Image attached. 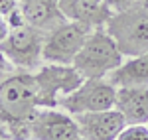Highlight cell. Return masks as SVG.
<instances>
[{
    "label": "cell",
    "mask_w": 148,
    "mask_h": 140,
    "mask_svg": "<svg viewBox=\"0 0 148 140\" xmlns=\"http://www.w3.org/2000/svg\"><path fill=\"white\" fill-rule=\"evenodd\" d=\"M116 140H148V124H126Z\"/></svg>",
    "instance_id": "5bb4252c"
},
{
    "label": "cell",
    "mask_w": 148,
    "mask_h": 140,
    "mask_svg": "<svg viewBox=\"0 0 148 140\" xmlns=\"http://www.w3.org/2000/svg\"><path fill=\"white\" fill-rule=\"evenodd\" d=\"M89 2H105V0H89Z\"/></svg>",
    "instance_id": "e0dca14e"
},
{
    "label": "cell",
    "mask_w": 148,
    "mask_h": 140,
    "mask_svg": "<svg viewBox=\"0 0 148 140\" xmlns=\"http://www.w3.org/2000/svg\"><path fill=\"white\" fill-rule=\"evenodd\" d=\"M138 4L142 6V10H144V14L148 16V0H138Z\"/></svg>",
    "instance_id": "2e32d148"
},
{
    "label": "cell",
    "mask_w": 148,
    "mask_h": 140,
    "mask_svg": "<svg viewBox=\"0 0 148 140\" xmlns=\"http://www.w3.org/2000/svg\"><path fill=\"white\" fill-rule=\"evenodd\" d=\"M30 140H81L75 118L63 109H38L28 122Z\"/></svg>",
    "instance_id": "ba28073f"
},
{
    "label": "cell",
    "mask_w": 148,
    "mask_h": 140,
    "mask_svg": "<svg viewBox=\"0 0 148 140\" xmlns=\"http://www.w3.org/2000/svg\"><path fill=\"white\" fill-rule=\"evenodd\" d=\"M18 2H20V0H18Z\"/></svg>",
    "instance_id": "ac0fdd59"
},
{
    "label": "cell",
    "mask_w": 148,
    "mask_h": 140,
    "mask_svg": "<svg viewBox=\"0 0 148 140\" xmlns=\"http://www.w3.org/2000/svg\"><path fill=\"white\" fill-rule=\"evenodd\" d=\"M18 6L24 22L46 34L57 30L67 22L65 14L61 12L59 0H20Z\"/></svg>",
    "instance_id": "30bf717a"
},
{
    "label": "cell",
    "mask_w": 148,
    "mask_h": 140,
    "mask_svg": "<svg viewBox=\"0 0 148 140\" xmlns=\"http://www.w3.org/2000/svg\"><path fill=\"white\" fill-rule=\"evenodd\" d=\"M34 77L40 91L42 109H57L59 101L65 95L73 93L85 81L73 65H56V63H44L38 71H34Z\"/></svg>",
    "instance_id": "5b68a950"
},
{
    "label": "cell",
    "mask_w": 148,
    "mask_h": 140,
    "mask_svg": "<svg viewBox=\"0 0 148 140\" xmlns=\"http://www.w3.org/2000/svg\"><path fill=\"white\" fill-rule=\"evenodd\" d=\"M38 109L42 101L34 73L14 69L0 77V120L10 130V140H30L28 122Z\"/></svg>",
    "instance_id": "6da1fadb"
},
{
    "label": "cell",
    "mask_w": 148,
    "mask_h": 140,
    "mask_svg": "<svg viewBox=\"0 0 148 140\" xmlns=\"http://www.w3.org/2000/svg\"><path fill=\"white\" fill-rule=\"evenodd\" d=\"M107 79L116 89H121V87H148V53L125 57V61Z\"/></svg>",
    "instance_id": "4fadbf2b"
},
{
    "label": "cell",
    "mask_w": 148,
    "mask_h": 140,
    "mask_svg": "<svg viewBox=\"0 0 148 140\" xmlns=\"http://www.w3.org/2000/svg\"><path fill=\"white\" fill-rule=\"evenodd\" d=\"M136 0H105V4L111 8V12H121L126 10L128 6H132Z\"/></svg>",
    "instance_id": "9a60e30c"
},
{
    "label": "cell",
    "mask_w": 148,
    "mask_h": 140,
    "mask_svg": "<svg viewBox=\"0 0 148 140\" xmlns=\"http://www.w3.org/2000/svg\"><path fill=\"white\" fill-rule=\"evenodd\" d=\"M125 61L123 51L105 28H95L73 61V67L83 79H107Z\"/></svg>",
    "instance_id": "7a4b0ae2"
},
{
    "label": "cell",
    "mask_w": 148,
    "mask_h": 140,
    "mask_svg": "<svg viewBox=\"0 0 148 140\" xmlns=\"http://www.w3.org/2000/svg\"><path fill=\"white\" fill-rule=\"evenodd\" d=\"M46 36V32L36 30L28 24L12 26L8 36L0 44V51L16 69L34 73L46 63L44 61Z\"/></svg>",
    "instance_id": "277c9868"
},
{
    "label": "cell",
    "mask_w": 148,
    "mask_h": 140,
    "mask_svg": "<svg viewBox=\"0 0 148 140\" xmlns=\"http://www.w3.org/2000/svg\"><path fill=\"white\" fill-rule=\"evenodd\" d=\"M114 109L125 117L126 124H148V87L116 89Z\"/></svg>",
    "instance_id": "8fae6325"
},
{
    "label": "cell",
    "mask_w": 148,
    "mask_h": 140,
    "mask_svg": "<svg viewBox=\"0 0 148 140\" xmlns=\"http://www.w3.org/2000/svg\"><path fill=\"white\" fill-rule=\"evenodd\" d=\"M61 12L67 20L81 22L89 28H105L109 18L113 16L111 8L105 2H89V0H59Z\"/></svg>",
    "instance_id": "7c38bea8"
},
{
    "label": "cell",
    "mask_w": 148,
    "mask_h": 140,
    "mask_svg": "<svg viewBox=\"0 0 148 140\" xmlns=\"http://www.w3.org/2000/svg\"><path fill=\"white\" fill-rule=\"evenodd\" d=\"M73 118L77 122L81 140H116L126 126L125 117L116 109L73 115Z\"/></svg>",
    "instance_id": "9c48e42d"
},
{
    "label": "cell",
    "mask_w": 148,
    "mask_h": 140,
    "mask_svg": "<svg viewBox=\"0 0 148 140\" xmlns=\"http://www.w3.org/2000/svg\"><path fill=\"white\" fill-rule=\"evenodd\" d=\"M116 87L109 79H85L73 93L65 95L59 101V109L73 115L109 111L114 109Z\"/></svg>",
    "instance_id": "8992f818"
},
{
    "label": "cell",
    "mask_w": 148,
    "mask_h": 140,
    "mask_svg": "<svg viewBox=\"0 0 148 140\" xmlns=\"http://www.w3.org/2000/svg\"><path fill=\"white\" fill-rule=\"evenodd\" d=\"M91 30L93 28L81 22L67 20L57 30L49 32L46 36V46H44V61L56 65H73Z\"/></svg>",
    "instance_id": "52a82bcc"
},
{
    "label": "cell",
    "mask_w": 148,
    "mask_h": 140,
    "mask_svg": "<svg viewBox=\"0 0 148 140\" xmlns=\"http://www.w3.org/2000/svg\"><path fill=\"white\" fill-rule=\"evenodd\" d=\"M105 30L111 34L125 57L148 53V16L138 0L126 10L113 12Z\"/></svg>",
    "instance_id": "3957f363"
}]
</instances>
